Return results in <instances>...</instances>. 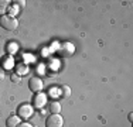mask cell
<instances>
[{"label": "cell", "mask_w": 133, "mask_h": 127, "mask_svg": "<svg viewBox=\"0 0 133 127\" xmlns=\"http://www.w3.org/2000/svg\"><path fill=\"white\" fill-rule=\"evenodd\" d=\"M16 74H17V75H20V76L27 75V74H28V65H27V64L20 62L17 66H16Z\"/></svg>", "instance_id": "obj_8"}, {"label": "cell", "mask_w": 133, "mask_h": 127, "mask_svg": "<svg viewBox=\"0 0 133 127\" xmlns=\"http://www.w3.org/2000/svg\"><path fill=\"white\" fill-rule=\"evenodd\" d=\"M128 119H129V122H132V120H133V113H129Z\"/></svg>", "instance_id": "obj_17"}, {"label": "cell", "mask_w": 133, "mask_h": 127, "mask_svg": "<svg viewBox=\"0 0 133 127\" xmlns=\"http://www.w3.org/2000/svg\"><path fill=\"white\" fill-rule=\"evenodd\" d=\"M10 3L11 2H9V0H0V17L6 16V11L10 7Z\"/></svg>", "instance_id": "obj_9"}, {"label": "cell", "mask_w": 133, "mask_h": 127, "mask_svg": "<svg viewBox=\"0 0 133 127\" xmlns=\"http://www.w3.org/2000/svg\"><path fill=\"white\" fill-rule=\"evenodd\" d=\"M59 92H61V96L65 97V99H68V97L71 96V88H69L68 85H64V86H61Z\"/></svg>", "instance_id": "obj_11"}, {"label": "cell", "mask_w": 133, "mask_h": 127, "mask_svg": "<svg viewBox=\"0 0 133 127\" xmlns=\"http://www.w3.org/2000/svg\"><path fill=\"white\" fill-rule=\"evenodd\" d=\"M50 112H51V114H59L61 113V104L58 102H52L50 104Z\"/></svg>", "instance_id": "obj_10"}, {"label": "cell", "mask_w": 133, "mask_h": 127, "mask_svg": "<svg viewBox=\"0 0 133 127\" xmlns=\"http://www.w3.org/2000/svg\"><path fill=\"white\" fill-rule=\"evenodd\" d=\"M17 127H34L33 124H30V123H27V122H24V123H20Z\"/></svg>", "instance_id": "obj_15"}, {"label": "cell", "mask_w": 133, "mask_h": 127, "mask_svg": "<svg viewBox=\"0 0 133 127\" xmlns=\"http://www.w3.org/2000/svg\"><path fill=\"white\" fill-rule=\"evenodd\" d=\"M64 126V119L61 114H51L45 120V127H62Z\"/></svg>", "instance_id": "obj_4"}, {"label": "cell", "mask_w": 133, "mask_h": 127, "mask_svg": "<svg viewBox=\"0 0 133 127\" xmlns=\"http://www.w3.org/2000/svg\"><path fill=\"white\" fill-rule=\"evenodd\" d=\"M0 25L7 31H14L18 27V20L16 17H11V16L6 14V16L0 17Z\"/></svg>", "instance_id": "obj_1"}, {"label": "cell", "mask_w": 133, "mask_h": 127, "mask_svg": "<svg viewBox=\"0 0 133 127\" xmlns=\"http://www.w3.org/2000/svg\"><path fill=\"white\" fill-rule=\"evenodd\" d=\"M10 79H11V82H13V83H20L21 76H20V75H17L16 72H13V74L10 75Z\"/></svg>", "instance_id": "obj_12"}, {"label": "cell", "mask_w": 133, "mask_h": 127, "mask_svg": "<svg viewBox=\"0 0 133 127\" xmlns=\"http://www.w3.org/2000/svg\"><path fill=\"white\" fill-rule=\"evenodd\" d=\"M75 52V47L74 44L71 43H62L58 48V55L61 58H68V57H72Z\"/></svg>", "instance_id": "obj_3"}, {"label": "cell", "mask_w": 133, "mask_h": 127, "mask_svg": "<svg viewBox=\"0 0 133 127\" xmlns=\"http://www.w3.org/2000/svg\"><path fill=\"white\" fill-rule=\"evenodd\" d=\"M3 79H4V68L0 66V81H3Z\"/></svg>", "instance_id": "obj_16"}, {"label": "cell", "mask_w": 133, "mask_h": 127, "mask_svg": "<svg viewBox=\"0 0 133 127\" xmlns=\"http://www.w3.org/2000/svg\"><path fill=\"white\" fill-rule=\"evenodd\" d=\"M45 104H47V95L43 93V92H38V93L34 96V107L43 109Z\"/></svg>", "instance_id": "obj_6"}, {"label": "cell", "mask_w": 133, "mask_h": 127, "mask_svg": "<svg viewBox=\"0 0 133 127\" xmlns=\"http://www.w3.org/2000/svg\"><path fill=\"white\" fill-rule=\"evenodd\" d=\"M21 123V119L18 116H10L6 120V127H17Z\"/></svg>", "instance_id": "obj_7"}, {"label": "cell", "mask_w": 133, "mask_h": 127, "mask_svg": "<svg viewBox=\"0 0 133 127\" xmlns=\"http://www.w3.org/2000/svg\"><path fill=\"white\" fill-rule=\"evenodd\" d=\"M13 6H16L17 9H24L26 7V2H24V0H14Z\"/></svg>", "instance_id": "obj_13"}, {"label": "cell", "mask_w": 133, "mask_h": 127, "mask_svg": "<svg viewBox=\"0 0 133 127\" xmlns=\"http://www.w3.org/2000/svg\"><path fill=\"white\" fill-rule=\"evenodd\" d=\"M33 113H34V107L31 106V104H27V103L20 104L18 109H17V116L20 117V119H23V120L30 119V117L33 116Z\"/></svg>", "instance_id": "obj_2"}, {"label": "cell", "mask_w": 133, "mask_h": 127, "mask_svg": "<svg viewBox=\"0 0 133 127\" xmlns=\"http://www.w3.org/2000/svg\"><path fill=\"white\" fill-rule=\"evenodd\" d=\"M17 10H18V9L17 7H16V6H11V7H9V13H10V16H11V17H14V16H16V13H17Z\"/></svg>", "instance_id": "obj_14"}, {"label": "cell", "mask_w": 133, "mask_h": 127, "mask_svg": "<svg viewBox=\"0 0 133 127\" xmlns=\"http://www.w3.org/2000/svg\"><path fill=\"white\" fill-rule=\"evenodd\" d=\"M43 88H44V82L41 78H38V76H33V78L30 79V82H28V89H30L31 92H34V93L41 92Z\"/></svg>", "instance_id": "obj_5"}]
</instances>
